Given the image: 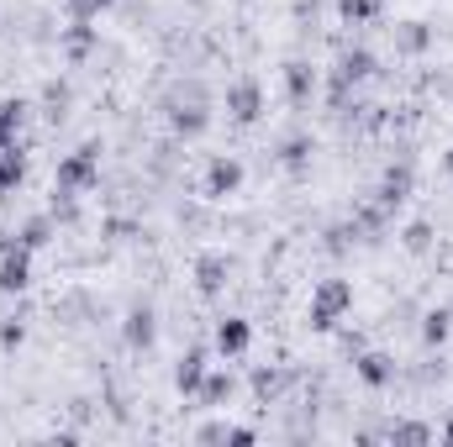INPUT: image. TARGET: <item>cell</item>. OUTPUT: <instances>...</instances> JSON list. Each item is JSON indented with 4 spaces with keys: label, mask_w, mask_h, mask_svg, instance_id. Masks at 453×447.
Returning <instances> with one entry per match:
<instances>
[{
    "label": "cell",
    "mask_w": 453,
    "mask_h": 447,
    "mask_svg": "<svg viewBox=\"0 0 453 447\" xmlns=\"http://www.w3.org/2000/svg\"><path fill=\"white\" fill-rule=\"evenodd\" d=\"M226 279H232V258L226 253H201L196 258V290L201 295H222Z\"/></svg>",
    "instance_id": "9c48e42d"
},
{
    "label": "cell",
    "mask_w": 453,
    "mask_h": 447,
    "mask_svg": "<svg viewBox=\"0 0 453 447\" xmlns=\"http://www.w3.org/2000/svg\"><path fill=\"white\" fill-rule=\"evenodd\" d=\"M280 163H285L290 174H301V169L311 163V137H290V142L280 148Z\"/></svg>",
    "instance_id": "d4e9b609"
},
{
    "label": "cell",
    "mask_w": 453,
    "mask_h": 447,
    "mask_svg": "<svg viewBox=\"0 0 453 447\" xmlns=\"http://www.w3.org/2000/svg\"><path fill=\"white\" fill-rule=\"evenodd\" d=\"M16 242H21V247H32V253H37V247H48V242H53V216H32V222H21Z\"/></svg>",
    "instance_id": "7402d4cb"
},
{
    "label": "cell",
    "mask_w": 453,
    "mask_h": 447,
    "mask_svg": "<svg viewBox=\"0 0 453 447\" xmlns=\"http://www.w3.org/2000/svg\"><path fill=\"white\" fill-rule=\"evenodd\" d=\"M27 284H32V247L5 237L0 242V295H21Z\"/></svg>",
    "instance_id": "3957f363"
},
{
    "label": "cell",
    "mask_w": 453,
    "mask_h": 447,
    "mask_svg": "<svg viewBox=\"0 0 453 447\" xmlns=\"http://www.w3.org/2000/svg\"><path fill=\"white\" fill-rule=\"evenodd\" d=\"M285 384H290V374H285V368H258V374H253V395H258L264 405H269V400H280V390H285Z\"/></svg>",
    "instance_id": "44dd1931"
},
{
    "label": "cell",
    "mask_w": 453,
    "mask_h": 447,
    "mask_svg": "<svg viewBox=\"0 0 453 447\" xmlns=\"http://www.w3.org/2000/svg\"><path fill=\"white\" fill-rule=\"evenodd\" d=\"M226 116H232L237 126H253V121L264 116V90H258V80H237V85L226 90Z\"/></svg>",
    "instance_id": "5b68a950"
},
{
    "label": "cell",
    "mask_w": 453,
    "mask_h": 447,
    "mask_svg": "<svg viewBox=\"0 0 453 447\" xmlns=\"http://www.w3.org/2000/svg\"><path fill=\"white\" fill-rule=\"evenodd\" d=\"M121 342H127L132 352H148V347L158 342V316H153V306H148V300L127 311V322H121Z\"/></svg>",
    "instance_id": "8992f818"
},
{
    "label": "cell",
    "mask_w": 453,
    "mask_h": 447,
    "mask_svg": "<svg viewBox=\"0 0 453 447\" xmlns=\"http://www.w3.org/2000/svg\"><path fill=\"white\" fill-rule=\"evenodd\" d=\"M406 247H411V253H427V247H433V226L411 222V226H406Z\"/></svg>",
    "instance_id": "83f0119b"
},
{
    "label": "cell",
    "mask_w": 453,
    "mask_h": 447,
    "mask_svg": "<svg viewBox=\"0 0 453 447\" xmlns=\"http://www.w3.org/2000/svg\"><path fill=\"white\" fill-rule=\"evenodd\" d=\"M353 374H358L369 390H390V384H395V358H390V352H374V347H358Z\"/></svg>",
    "instance_id": "ba28073f"
},
{
    "label": "cell",
    "mask_w": 453,
    "mask_h": 447,
    "mask_svg": "<svg viewBox=\"0 0 453 447\" xmlns=\"http://www.w3.org/2000/svg\"><path fill=\"white\" fill-rule=\"evenodd\" d=\"M253 347V322L248 316H222L217 322V352L222 358H242Z\"/></svg>",
    "instance_id": "30bf717a"
},
{
    "label": "cell",
    "mask_w": 453,
    "mask_h": 447,
    "mask_svg": "<svg viewBox=\"0 0 453 447\" xmlns=\"http://www.w3.org/2000/svg\"><path fill=\"white\" fill-rule=\"evenodd\" d=\"M206 374H211L206 347H185V352H180V363H174V390H180V395H196Z\"/></svg>",
    "instance_id": "8fae6325"
},
{
    "label": "cell",
    "mask_w": 453,
    "mask_h": 447,
    "mask_svg": "<svg viewBox=\"0 0 453 447\" xmlns=\"http://www.w3.org/2000/svg\"><path fill=\"white\" fill-rule=\"evenodd\" d=\"M449 332H453V311H449V306H438V311H427V316H422V342H427V347H443Z\"/></svg>",
    "instance_id": "ffe728a7"
},
{
    "label": "cell",
    "mask_w": 453,
    "mask_h": 447,
    "mask_svg": "<svg viewBox=\"0 0 453 447\" xmlns=\"http://www.w3.org/2000/svg\"><path fill=\"white\" fill-rule=\"evenodd\" d=\"M111 5L116 0H64V16H69V21H101Z\"/></svg>",
    "instance_id": "484cf974"
},
{
    "label": "cell",
    "mask_w": 453,
    "mask_h": 447,
    "mask_svg": "<svg viewBox=\"0 0 453 447\" xmlns=\"http://www.w3.org/2000/svg\"><path fill=\"white\" fill-rule=\"evenodd\" d=\"M196 400H201L206 411H222L226 400H232V374H222V368H217V374H206V379H201V390H196Z\"/></svg>",
    "instance_id": "9a60e30c"
},
{
    "label": "cell",
    "mask_w": 453,
    "mask_h": 447,
    "mask_svg": "<svg viewBox=\"0 0 453 447\" xmlns=\"http://www.w3.org/2000/svg\"><path fill=\"white\" fill-rule=\"evenodd\" d=\"M90 48H96V21H69V32H64V53L80 64Z\"/></svg>",
    "instance_id": "ac0fdd59"
},
{
    "label": "cell",
    "mask_w": 453,
    "mask_h": 447,
    "mask_svg": "<svg viewBox=\"0 0 453 447\" xmlns=\"http://www.w3.org/2000/svg\"><path fill=\"white\" fill-rule=\"evenodd\" d=\"M196 443H237V447H248V443H258V432H253V427H232V421H206V427H196Z\"/></svg>",
    "instance_id": "5bb4252c"
},
{
    "label": "cell",
    "mask_w": 453,
    "mask_h": 447,
    "mask_svg": "<svg viewBox=\"0 0 453 447\" xmlns=\"http://www.w3.org/2000/svg\"><path fill=\"white\" fill-rule=\"evenodd\" d=\"M427 42H433L427 21H401L395 27V53H427Z\"/></svg>",
    "instance_id": "e0dca14e"
},
{
    "label": "cell",
    "mask_w": 453,
    "mask_h": 447,
    "mask_svg": "<svg viewBox=\"0 0 453 447\" xmlns=\"http://www.w3.org/2000/svg\"><path fill=\"white\" fill-rule=\"evenodd\" d=\"M237 185H242V163H237V158H211V163H206V195H211V201L237 195Z\"/></svg>",
    "instance_id": "7c38bea8"
},
{
    "label": "cell",
    "mask_w": 453,
    "mask_h": 447,
    "mask_svg": "<svg viewBox=\"0 0 453 447\" xmlns=\"http://www.w3.org/2000/svg\"><path fill=\"white\" fill-rule=\"evenodd\" d=\"M96 185H101V142H85V148H74V153L58 158V174H53L58 201H74V195H85Z\"/></svg>",
    "instance_id": "6da1fadb"
},
{
    "label": "cell",
    "mask_w": 453,
    "mask_h": 447,
    "mask_svg": "<svg viewBox=\"0 0 453 447\" xmlns=\"http://www.w3.org/2000/svg\"><path fill=\"white\" fill-rule=\"evenodd\" d=\"M443 443L453 447V416H449V421H443Z\"/></svg>",
    "instance_id": "f1b7e54d"
},
{
    "label": "cell",
    "mask_w": 453,
    "mask_h": 447,
    "mask_svg": "<svg viewBox=\"0 0 453 447\" xmlns=\"http://www.w3.org/2000/svg\"><path fill=\"white\" fill-rule=\"evenodd\" d=\"M390 443L395 447H427L433 443V427H422V421H395V427H390Z\"/></svg>",
    "instance_id": "603a6c76"
},
{
    "label": "cell",
    "mask_w": 453,
    "mask_h": 447,
    "mask_svg": "<svg viewBox=\"0 0 453 447\" xmlns=\"http://www.w3.org/2000/svg\"><path fill=\"white\" fill-rule=\"evenodd\" d=\"M21 179H27V148L11 142V148H0V195L21 190Z\"/></svg>",
    "instance_id": "4fadbf2b"
},
{
    "label": "cell",
    "mask_w": 453,
    "mask_h": 447,
    "mask_svg": "<svg viewBox=\"0 0 453 447\" xmlns=\"http://www.w3.org/2000/svg\"><path fill=\"white\" fill-rule=\"evenodd\" d=\"M285 90H290V106H306L311 90H317V74H311L306 64H290V69H285Z\"/></svg>",
    "instance_id": "d6986e66"
},
{
    "label": "cell",
    "mask_w": 453,
    "mask_h": 447,
    "mask_svg": "<svg viewBox=\"0 0 453 447\" xmlns=\"http://www.w3.org/2000/svg\"><path fill=\"white\" fill-rule=\"evenodd\" d=\"M27 116H32V106H27V101H0V148H11V142L21 137Z\"/></svg>",
    "instance_id": "2e32d148"
},
{
    "label": "cell",
    "mask_w": 453,
    "mask_h": 447,
    "mask_svg": "<svg viewBox=\"0 0 453 447\" xmlns=\"http://www.w3.org/2000/svg\"><path fill=\"white\" fill-rule=\"evenodd\" d=\"M169 126H174V137H201L211 126V111H206L201 90H190V101H174L169 106Z\"/></svg>",
    "instance_id": "52a82bcc"
},
{
    "label": "cell",
    "mask_w": 453,
    "mask_h": 447,
    "mask_svg": "<svg viewBox=\"0 0 453 447\" xmlns=\"http://www.w3.org/2000/svg\"><path fill=\"white\" fill-rule=\"evenodd\" d=\"M21 342H27V327H21L16 316H5V322H0V352H16Z\"/></svg>",
    "instance_id": "4316f807"
},
{
    "label": "cell",
    "mask_w": 453,
    "mask_h": 447,
    "mask_svg": "<svg viewBox=\"0 0 453 447\" xmlns=\"http://www.w3.org/2000/svg\"><path fill=\"white\" fill-rule=\"evenodd\" d=\"M411 185H417V169H411V163H390L385 179H380V190H374V206L395 216V206L411 201Z\"/></svg>",
    "instance_id": "277c9868"
},
{
    "label": "cell",
    "mask_w": 453,
    "mask_h": 447,
    "mask_svg": "<svg viewBox=\"0 0 453 447\" xmlns=\"http://www.w3.org/2000/svg\"><path fill=\"white\" fill-rule=\"evenodd\" d=\"M380 11H385V0H338V16H342V21H353V27L374 21Z\"/></svg>",
    "instance_id": "cb8c5ba5"
},
{
    "label": "cell",
    "mask_w": 453,
    "mask_h": 447,
    "mask_svg": "<svg viewBox=\"0 0 453 447\" xmlns=\"http://www.w3.org/2000/svg\"><path fill=\"white\" fill-rule=\"evenodd\" d=\"M443 169H449V179H453V148H449V153H443Z\"/></svg>",
    "instance_id": "f546056e"
},
{
    "label": "cell",
    "mask_w": 453,
    "mask_h": 447,
    "mask_svg": "<svg viewBox=\"0 0 453 447\" xmlns=\"http://www.w3.org/2000/svg\"><path fill=\"white\" fill-rule=\"evenodd\" d=\"M353 311V284L348 279H322L311 290V332H338V322Z\"/></svg>",
    "instance_id": "7a4b0ae2"
}]
</instances>
